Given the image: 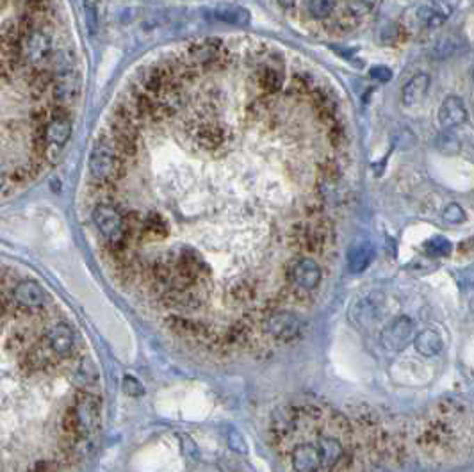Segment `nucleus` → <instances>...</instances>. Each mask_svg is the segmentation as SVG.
<instances>
[{"mask_svg": "<svg viewBox=\"0 0 474 472\" xmlns=\"http://www.w3.org/2000/svg\"><path fill=\"white\" fill-rule=\"evenodd\" d=\"M59 362L61 360L57 359L56 353L50 350L45 334H43L33 342V346L20 355L18 367L25 375H36V373H47V371L54 369Z\"/></svg>", "mask_w": 474, "mask_h": 472, "instance_id": "nucleus-5", "label": "nucleus"}, {"mask_svg": "<svg viewBox=\"0 0 474 472\" xmlns=\"http://www.w3.org/2000/svg\"><path fill=\"white\" fill-rule=\"evenodd\" d=\"M340 416L333 414L329 424V432L313 430L305 439H298L289 446V462L292 472H349L351 455L342 440L348 428L342 432H332Z\"/></svg>", "mask_w": 474, "mask_h": 472, "instance_id": "nucleus-1", "label": "nucleus"}, {"mask_svg": "<svg viewBox=\"0 0 474 472\" xmlns=\"http://www.w3.org/2000/svg\"><path fill=\"white\" fill-rule=\"evenodd\" d=\"M212 17L218 22L234 25V27H244L251 20L248 9L241 8V6H219L212 11Z\"/></svg>", "mask_w": 474, "mask_h": 472, "instance_id": "nucleus-18", "label": "nucleus"}, {"mask_svg": "<svg viewBox=\"0 0 474 472\" xmlns=\"http://www.w3.org/2000/svg\"><path fill=\"white\" fill-rule=\"evenodd\" d=\"M429 90V77L426 74L413 75L402 90V102L405 107H416L425 100Z\"/></svg>", "mask_w": 474, "mask_h": 472, "instance_id": "nucleus-15", "label": "nucleus"}, {"mask_svg": "<svg viewBox=\"0 0 474 472\" xmlns=\"http://www.w3.org/2000/svg\"><path fill=\"white\" fill-rule=\"evenodd\" d=\"M467 120V107L462 98L457 95L444 98V102L439 107V122L444 129H455L466 123Z\"/></svg>", "mask_w": 474, "mask_h": 472, "instance_id": "nucleus-12", "label": "nucleus"}, {"mask_svg": "<svg viewBox=\"0 0 474 472\" xmlns=\"http://www.w3.org/2000/svg\"><path fill=\"white\" fill-rule=\"evenodd\" d=\"M413 346H416V350H418L419 353L425 355V357H435V355H439L442 351L444 342H442V337L439 335V332L425 330L421 332V334L416 335V339H413Z\"/></svg>", "mask_w": 474, "mask_h": 472, "instance_id": "nucleus-20", "label": "nucleus"}, {"mask_svg": "<svg viewBox=\"0 0 474 472\" xmlns=\"http://www.w3.org/2000/svg\"><path fill=\"white\" fill-rule=\"evenodd\" d=\"M276 2H278V4L284 9H291L296 6V0H276Z\"/></svg>", "mask_w": 474, "mask_h": 472, "instance_id": "nucleus-30", "label": "nucleus"}, {"mask_svg": "<svg viewBox=\"0 0 474 472\" xmlns=\"http://www.w3.org/2000/svg\"><path fill=\"white\" fill-rule=\"evenodd\" d=\"M287 275L294 287L301 291H314L321 282V266L310 257H300L296 261H291L287 269Z\"/></svg>", "mask_w": 474, "mask_h": 472, "instance_id": "nucleus-9", "label": "nucleus"}, {"mask_svg": "<svg viewBox=\"0 0 474 472\" xmlns=\"http://www.w3.org/2000/svg\"><path fill=\"white\" fill-rule=\"evenodd\" d=\"M373 261V248L369 243H361V245L353 246L348 255V268L351 273H362Z\"/></svg>", "mask_w": 474, "mask_h": 472, "instance_id": "nucleus-21", "label": "nucleus"}, {"mask_svg": "<svg viewBox=\"0 0 474 472\" xmlns=\"http://www.w3.org/2000/svg\"><path fill=\"white\" fill-rule=\"evenodd\" d=\"M36 339L38 337L36 334H34L33 328H29V326L17 328V330H13L11 334H9L8 341H6V350H8L9 353H15L20 357L25 350H29V348L33 346V342L36 341Z\"/></svg>", "mask_w": 474, "mask_h": 472, "instance_id": "nucleus-19", "label": "nucleus"}, {"mask_svg": "<svg viewBox=\"0 0 474 472\" xmlns=\"http://www.w3.org/2000/svg\"><path fill=\"white\" fill-rule=\"evenodd\" d=\"M187 59L203 70H223L230 63V50L221 40L205 38L187 47Z\"/></svg>", "mask_w": 474, "mask_h": 472, "instance_id": "nucleus-3", "label": "nucleus"}, {"mask_svg": "<svg viewBox=\"0 0 474 472\" xmlns=\"http://www.w3.org/2000/svg\"><path fill=\"white\" fill-rule=\"evenodd\" d=\"M310 100H313L314 111L317 113V116L321 118V122L326 123V125H333V123H339V109H337V100L333 98V95L329 90H323V88H316L313 93L308 95Z\"/></svg>", "mask_w": 474, "mask_h": 472, "instance_id": "nucleus-13", "label": "nucleus"}, {"mask_svg": "<svg viewBox=\"0 0 474 472\" xmlns=\"http://www.w3.org/2000/svg\"><path fill=\"white\" fill-rule=\"evenodd\" d=\"M72 408L77 416L81 435L88 437L93 433L100 423V399L91 392L79 391L73 398Z\"/></svg>", "mask_w": 474, "mask_h": 472, "instance_id": "nucleus-6", "label": "nucleus"}, {"mask_svg": "<svg viewBox=\"0 0 474 472\" xmlns=\"http://www.w3.org/2000/svg\"><path fill=\"white\" fill-rule=\"evenodd\" d=\"M13 302L18 312L40 314L47 307V293L38 282L20 280L13 291Z\"/></svg>", "mask_w": 474, "mask_h": 472, "instance_id": "nucleus-7", "label": "nucleus"}, {"mask_svg": "<svg viewBox=\"0 0 474 472\" xmlns=\"http://www.w3.org/2000/svg\"><path fill=\"white\" fill-rule=\"evenodd\" d=\"M170 234V225L159 212L141 214L138 241H162Z\"/></svg>", "mask_w": 474, "mask_h": 472, "instance_id": "nucleus-14", "label": "nucleus"}, {"mask_svg": "<svg viewBox=\"0 0 474 472\" xmlns=\"http://www.w3.org/2000/svg\"><path fill=\"white\" fill-rule=\"evenodd\" d=\"M255 79L257 86L264 93V97H271V95L278 93L282 90V86L285 82V72L284 61H282L280 54L266 52V50L259 54Z\"/></svg>", "mask_w": 474, "mask_h": 472, "instance_id": "nucleus-4", "label": "nucleus"}, {"mask_svg": "<svg viewBox=\"0 0 474 472\" xmlns=\"http://www.w3.org/2000/svg\"><path fill=\"white\" fill-rule=\"evenodd\" d=\"M369 75L378 82H389L393 79V70L387 68V66H373Z\"/></svg>", "mask_w": 474, "mask_h": 472, "instance_id": "nucleus-28", "label": "nucleus"}, {"mask_svg": "<svg viewBox=\"0 0 474 472\" xmlns=\"http://www.w3.org/2000/svg\"><path fill=\"white\" fill-rule=\"evenodd\" d=\"M228 442H230V448L235 449V451L246 453V442H244V439L237 432L228 433Z\"/></svg>", "mask_w": 474, "mask_h": 472, "instance_id": "nucleus-29", "label": "nucleus"}, {"mask_svg": "<svg viewBox=\"0 0 474 472\" xmlns=\"http://www.w3.org/2000/svg\"><path fill=\"white\" fill-rule=\"evenodd\" d=\"M88 170L93 186H116L125 177V163L118 157L109 143L104 138L95 141L88 159Z\"/></svg>", "mask_w": 474, "mask_h": 472, "instance_id": "nucleus-2", "label": "nucleus"}, {"mask_svg": "<svg viewBox=\"0 0 474 472\" xmlns=\"http://www.w3.org/2000/svg\"><path fill=\"white\" fill-rule=\"evenodd\" d=\"M442 218H444V221H448V223L458 225L466 220V211H464L458 204H450L444 209V212H442Z\"/></svg>", "mask_w": 474, "mask_h": 472, "instance_id": "nucleus-24", "label": "nucleus"}, {"mask_svg": "<svg viewBox=\"0 0 474 472\" xmlns=\"http://www.w3.org/2000/svg\"><path fill=\"white\" fill-rule=\"evenodd\" d=\"M291 243L301 252H319L329 239V228L321 223H296L291 228Z\"/></svg>", "mask_w": 474, "mask_h": 472, "instance_id": "nucleus-8", "label": "nucleus"}, {"mask_svg": "<svg viewBox=\"0 0 474 472\" xmlns=\"http://www.w3.org/2000/svg\"><path fill=\"white\" fill-rule=\"evenodd\" d=\"M413 337V323L406 316H400L385 326L380 334V341L385 350L402 351L410 344Z\"/></svg>", "mask_w": 474, "mask_h": 472, "instance_id": "nucleus-10", "label": "nucleus"}, {"mask_svg": "<svg viewBox=\"0 0 474 472\" xmlns=\"http://www.w3.org/2000/svg\"><path fill=\"white\" fill-rule=\"evenodd\" d=\"M45 339L47 342H49L50 350L56 353V357L59 360L70 359L73 355V351H75V342H77V339H75V334H73L72 328H70L68 325H65V323L52 326V328L45 334Z\"/></svg>", "mask_w": 474, "mask_h": 472, "instance_id": "nucleus-11", "label": "nucleus"}, {"mask_svg": "<svg viewBox=\"0 0 474 472\" xmlns=\"http://www.w3.org/2000/svg\"><path fill=\"white\" fill-rule=\"evenodd\" d=\"M317 86L314 82V77L308 72H298V74L292 75V81L289 84V93L300 95V97H305V95H310Z\"/></svg>", "mask_w": 474, "mask_h": 472, "instance_id": "nucleus-22", "label": "nucleus"}, {"mask_svg": "<svg viewBox=\"0 0 474 472\" xmlns=\"http://www.w3.org/2000/svg\"><path fill=\"white\" fill-rule=\"evenodd\" d=\"M335 9V0H308V13L316 20H326Z\"/></svg>", "mask_w": 474, "mask_h": 472, "instance_id": "nucleus-23", "label": "nucleus"}, {"mask_svg": "<svg viewBox=\"0 0 474 472\" xmlns=\"http://www.w3.org/2000/svg\"><path fill=\"white\" fill-rule=\"evenodd\" d=\"M225 138H227L225 129H221V127L216 125V123H205V125H200L195 131L196 143L209 152L218 150V148L223 145Z\"/></svg>", "mask_w": 474, "mask_h": 472, "instance_id": "nucleus-16", "label": "nucleus"}, {"mask_svg": "<svg viewBox=\"0 0 474 472\" xmlns=\"http://www.w3.org/2000/svg\"><path fill=\"white\" fill-rule=\"evenodd\" d=\"M268 330L282 341H289L300 330V323L291 314H278L268 321Z\"/></svg>", "mask_w": 474, "mask_h": 472, "instance_id": "nucleus-17", "label": "nucleus"}, {"mask_svg": "<svg viewBox=\"0 0 474 472\" xmlns=\"http://www.w3.org/2000/svg\"><path fill=\"white\" fill-rule=\"evenodd\" d=\"M25 472H59V465L50 460H38Z\"/></svg>", "mask_w": 474, "mask_h": 472, "instance_id": "nucleus-27", "label": "nucleus"}, {"mask_svg": "<svg viewBox=\"0 0 474 472\" xmlns=\"http://www.w3.org/2000/svg\"><path fill=\"white\" fill-rule=\"evenodd\" d=\"M123 391H125V394L134 396L136 398V396H141L143 392H145V389H143V385L134 378V376L127 375L125 378H123Z\"/></svg>", "mask_w": 474, "mask_h": 472, "instance_id": "nucleus-26", "label": "nucleus"}, {"mask_svg": "<svg viewBox=\"0 0 474 472\" xmlns=\"http://www.w3.org/2000/svg\"><path fill=\"white\" fill-rule=\"evenodd\" d=\"M426 250L429 252V255H448L451 252L450 241H446L444 237H435L426 245Z\"/></svg>", "mask_w": 474, "mask_h": 472, "instance_id": "nucleus-25", "label": "nucleus"}]
</instances>
